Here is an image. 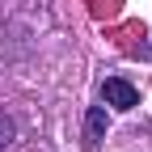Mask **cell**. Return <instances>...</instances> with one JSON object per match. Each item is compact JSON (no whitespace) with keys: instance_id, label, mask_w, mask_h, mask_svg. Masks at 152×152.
I'll return each instance as SVG.
<instances>
[{"instance_id":"obj_1","label":"cell","mask_w":152,"mask_h":152,"mask_svg":"<svg viewBox=\"0 0 152 152\" xmlns=\"http://www.w3.org/2000/svg\"><path fill=\"white\" fill-rule=\"evenodd\" d=\"M102 97H106V106H114V110H135V106H140V89L127 85L123 76H106V80H102Z\"/></svg>"},{"instance_id":"obj_2","label":"cell","mask_w":152,"mask_h":152,"mask_svg":"<svg viewBox=\"0 0 152 152\" xmlns=\"http://www.w3.org/2000/svg\"><path fill=\"white\" fill-rule=\"evenodd\" d=\"M85 135H89V148L102 144V135H106V110H102V106L89 110V118H85Z\"/></svg>"}]
</instances>
